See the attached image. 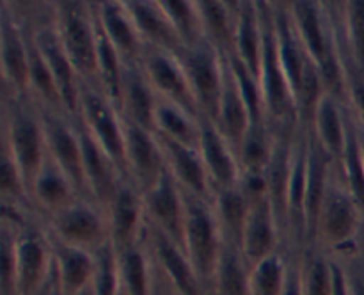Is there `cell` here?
<instances>
[{
	"label": "cell",
	"instance_id": "cell-28",
	"mask_svg": "<svg viewBox=\"0 0 364 295\" xmlns=\"http://www.w3.org/2000/svg\"><path fill=\"white\" fill-rule=\"evenodd\" d=\"M262 25H259L256 4H238L237 23H235L233 53L244 63V66L251 71L252 77H256L258 80L259 70H262Z\"/></svg>",
	"mask_w": 364,
	"mask_h": 295
},
{
	"label": "cell",
	"instance_id": "cell-26",
	"mask_svg": "<svg viewBox=\"0 0 364 295\" xmlns=\"http://www.w3.org/2000/svg\"><path fill=\"white\" fill-rule=\"evenodd\" d=\"M141 208H144V205H142V198H139L135 192L134 183H130L128 180H121L116 198L107 210L109 237L116 251L141 242L137 237Z\"/></svg>",
	"mask_w": 364,
	"mask_h": 295
},
{
	"label": "cell",
	"instance_id": "cell-12",
	"mask_svg": "<svg viewBox=\"0 0 364 295\" xmlns=\"http://www.w3.org/2000/svg\"><path fill=\"white\" fill-rule=\"evenodd\" d=\"M52 237L73 247L95 251L110 240L109 222L89 203H77L52 215Z\"/></svg>",
	"mask_w": 364,
	"mask_h": 295
},
{
	"label": "cell",
	"instance_id": "cell-10",
	"mask_svg": "<svg viewBox=\"0 0 364 295\" xmlns=\"http://www.w3.org/2000/svg\"><path fill=\"white\" fill-rule=\"evenodd\" d=\"M142 205L151 226L166 233L185 251V199L183 191L166 167L162 176L142 194Z\"/></svg>",
	"mask_w": 364,
	"mask_h": 295
},
{
	"label": "cell",
	"instance_id": "cell-24",
	"mask_svg": "<svg viewBox=\"0 0 364 295\" xmlns=\"http://www.w3.org/2000/svg\"><path fill=\"white\" fill-rule=\"evenodd\" d=\"M53 254V272L60 295H78L92 283L95 256L92 251L73 247L55 237H48Z\"/></svg>",
	"mask_w": 364,
	"mask_h": 295
},
{
	"label": "cell",
	"instance_id": "cell-33",
	"mask_svg": "<svg viewBox=\"0 0 364 295\" xmlns=\"http://www.w3.org/2000/svg\"><path fill=\"white\" fill-rule=\"evenodd\" d=\"M215 194L217 198L213 201V208H215L217 220H219L223 240L240 249L249 215L247 198L242 194L238 187L217 191Z\"/></svg>",
	"mask_w": 364,
	"mask_h": 295
},
{
	"label": "cell",
	"instance_id": "cell-2",
	"mask_svg": "<svg viewBox=\"0 0 364 295\" xmlns=\"http://www.w3.org/2000/svg\"><path fill=\"white\" fill-rule=\"evenodd\" d=\"M259 25H262V70H259V87H262L265 114H269L277 124H294L297 119V103L288 85L287 75L281 66L277 53L276 31H274L272 4L256 2Z\"/></svg>",
	"mask_w": 364,
	"mask_h": 295
},
{
	"label": "cell",
	"instance_id": "cell-16",
	"mask_svg": "<svg viewBox=\"0 0 364 295\" xmlns=\"http://www.w3.org/2000/svg\"><path fill=\"white\" fill-rule=\"evenodd\" d=\"M78 139L82 146V156H84V173L85 183H87L89 194L95 199V205L102 210H109L116 198L117 187H119V169L116 163L105 155L98 142L92 139V135L85 130L84 124L77 128Z\"/></svg>",
	"mask_w": 364,
	"mask_h": 295
},
{
	"label": "cell",
	"instance_id": "cell-46",
	"mask_svg": "<svg viewBox=\"0 0 364 295\" xmlns=\"http://www.w3.org/2000/svg\"><path fill=\"white\" fill-rule=\"evenodd\" d=\"M338 259L343 263L345 272H347L350 295H364V256L361 252H355V254Z\"/></svg>",
	"mask_w": 364,
	"mask_h": 295
},
{
	"label": "cell",
	"instance_id": "cell-45",
	"mask_svg": "<svg viewBox=\"0 0 364 295\" xmlns=\"http://www.w3.org/2000/svg\"><path fill=\"white\" fill-rule=\"evenodd\" d=\"M16 233L9 224H2V279H0V295H20L16 279V256H14Z\"/></svg>",
	"mask_w": 364,
	"mask_h": 295
},
{
	"label": "cell",
	"instance_id": "cell-14",
	"mask_svg": "<svg viewBox=\"0 0 364 295\" xmlns=\"http://www.w3.org/2000/svg\"><path fill=\"white\" fill-rule=\"evenodd\" d=\"M16 279L20 295H36L52 277L53 254L50 238L27 230L14 242Z\"/></svg>",
	"mask_w": 364,
	"mask_h": 295
},
{
	"label": "cell",
	"instance_id": "cell-43",
	"mask_svg": "<svg viewBox=\"0 0 364 295\" xmlns=\"http://www.w3.org/2000/svg\"><path fill=\"white\" fill-rule=\"evenodd\" d=\"M159 4L164 13H166V16L169 18L171 23H173V27L180 34L181 41L185 43V48L205 39L203 38L196 4L183 2V0H164V2Z\"/></svg>",
	"mask_w": 364,
	"mask_h": 295
},
{
	"label": "cell",
	"instance_id": "cell-20",
	"mask_svg": "<svg viewBox=\"0 0 364 295\" xmlns=\"http://www.w3.org/2000/svg\"><path fill=\"white\" fill-rule=\"evenodd\" d=\"M124 9L130 14L135 28H137L141 39H144V45L159 48L162 52L171 53L174 57H180L185 52V43L181 41L180 34L166 13L162 11L159 2H123Z\"/></svg>",
	"mask_w": 364,
	"mask_h": 295
},
{
	"label": "cell",
	"instance_id": "cell-40",
	"mask_svg": "<svg viewBox=\"0 0 364 295\" xmlns=\"http://www.w3.org/2000/svg\"><path fill=\"white\" fill-rule=\"evenodd\" d=\"M288 254L276 252L249 272V295H283L287 284Z\"/></svg>",
	"mask_w": 364,
	"mask_h": 295
},
{
	"label": "cell",
	"instance_id": "cell-4",
	"mask_svg": "<svg viewBox=\"0 0 364 295\" xmlns=\"http://www.w3.org/2000/svg\"><path fill=\"white\" fill-rule=\"evenodd\" d=\"M89 4L59 2L55 6V28L80 82L98 78L96 32Z\"/></svg>",
	"mask_w": 364,
	"mask_h": 295
},
{
	"label": "cell",
	"instance_id": "cell-35",
	"mask_svg": "<svg viewBox=\"0 0 364 295\" xmlns=\"http://www.w3.org/2000/svg\"><path fill=\"white\" fill-rule=\"evenodd\" d=\"M249 272L251 267L245 263L240 249L223 240L212 295H249Z\"/></svg>",
	"mask_w": 364,
	"mask_h": 295
},
{
	"label": "cell",
	"instance_id": "cell-37",
	"mask_svg": "<svg viewBox=\"0 0 364 295\" xmlns=\"http://www.w3.org/2000/svg\"><path fill=\"white\" fill-rule=\"evenodd\" d=\"M156 134L166 135L173 141L181 142L188 148L199 149L201 141V121L194 119L180 107L166 102V100H156V114H155Z\"/></svg>",
	"mask_w": 364,
	"mask_h": 295
},
{
	"label": "cell",
	"instance_id": "cell-49",
	"mask_svg": "<svg viewBox=\"0 0 364 295\" xmlns=\"http://www.w3.org/2000/svg\"><path fill=\"white\" fill-rule=\"evenodd\" d=\"M333 256V254H331ZM333 269H334V288L333 295H350V288H348V279L347 272H345V267L336 256H333Z\"/></svg>",
	"mask_w": 364,
	"mask_h": 295
},
{
	"label": "cell",
	"instance_id": "cell-39",
	"mask_svg": "<svg viewBox=\"0 0 364 295\" xmlns=\"http://www.w3.org/2000/svg\"><path fill=\"white\" fill-rule=\"evenodd\" d=\"M274 137L265 124H251L238 146V163L242 173H265L274 149Z\"/></svg>",
	"mask_w": 364,
	"mask_h": 295
},
{
	"label": "cell",
	"instance_id": "cell-17",
	"mask_svg": "<svg viewBox=\"0 0 364 295\" xmlns=\"http://www.w3.org/2000/svg\"><path fill=\"white\" fill-rule=\"evenodd\" d=\"M199 155L208 173L210 185L215 192L238 187L242 176L240 163L235 160V151L212 121H201Z\"/></svg>",
	"mask_w": 364,
	"mask_h": 295
},
{
	"label": "cell",
	"instance_id": "cell-5",
	"mask_svg": "<svg viewBox=\"0 0 364 295\" xmlns=\"http://www.w3.org/2000/svg\"><path fill=\"white\" fill-rule=\"evenodd\" d=\"M196 96L203 119L217 123L220 92H223L224 55L206 39L187 46L178 57Z\"/></svg>",
	"mask_w": 364,
	"mask_h": 295
},
{
	"label": "cell",
	"instance_id": "cell-47",
	"mask_svg": "<svg viewBox=\"0 0 364 295\" xmlns=\"http://www.w3.org/2000/svg\"><path fill=\"white\" fill-rule=\"evenodd\" d=\"M283 295H302L301 272H299V254H288L287 284Z\"/></svg>",
	"mask_w": 364,
	"mask_h": 295
},
{
	"label": "cell",
	"instance_id": "cell-23",
	"mask_svg": "<svg viewBox=\"0 0 364 295\" xmlns=\"http://www.w3.org/2000/svg\"><path fill=\"white\" fill-rule=\"evenodd\" d=\"M291 156H294V141H290L287 132L276 135L265 178L269 203L272 206L279 231H290V226H288V188H290Z\"/></svg>",
	"mask_w": 364,
	"mask_h": 295
},
{
	"label": "cell",
	"instance_id": "cell-38",
	"mask_svg": "<svg viewBox=\"0 0 364 295\" xmlns=\"http://www.w3.org/2000/svg\"><path fill=\"white\" fill-rule=\"evenodd\" d=\"M345 121H347V142H345L341 169H343L345 187L364 217V166L361 159V144H359V130L355 128L350 114H345Z\"/></svg>",
	"mask_w": 364,
	"mask_h": 295
},
{
	"label": "cell",
	"instance_id": "cell-48",
	"mask_svg": "<svg viewBox=\"0 0 364 295\" xmlns=\"http://www.w3.org/2000/svg\"><path fill=\"white\" fill-rule=\"evenodd\" d=\"M151 259V258H149ZM149 295H181L169 279L151 262V291Z\"/></svg>",
	"mask_w": 364,
	"mask_h": 295
},
{
	"label": "cell",
	"instance_id": "cell-1",
	"mask_svg": "<svg viewBox=\"0 0 364 295\" xmlns=\"http://www.w3.org/2000/svg\"><path fill=\"white\" fill-rule=\"evenodd\" d=\"M183 191V188H181ZM185 199V254L196 274L212 294L219 256L223 251V233L212 201L183 191Z\"/></svg>",
	"mask_w": 364,
	"mask_h": 295
},
{
	"label": "cell",
	"instance_id": "cell-21",
	"mask_svg": "<svg viewBox=\"0 0 364 295\" xmlns=\"http://www.w3.org/2000/svg\"><path fill=\"white\" fill-rule=\"evenodd\" d=\"M277 233H279V227H277L269 199L249 203L247 224H245L240 247L242 256L249 267L258 265L269 256L279 252L277 251V242H279Z\"/></svg>",
	"mask_w": 364,
	"mask_h": 295
},
{
	"label": "cell",
	"instance_id": "cell-8",
	"mask_svg": "<svg viewBox=\"0 0 364 295\" xmlns=\"http://www.w3.org/2000/svg\"><path fill=\"white\" fill-rule=\"evenodd\" d=\"M141 63L146 80L149 82L153 91L160 95V98L180 107L194 119L203 121L201 110L178 57L149 46V52L142 53Z\"/></svg>",
	"mask_w": 364,
	"mask_h": 295
},
{
	"label": "cell",
	"instance_id": "cell-54",
	"mask_svg": "<svg viewBox=\"0 0 364 295\" xmlns=\"http://www.w3.org/2000/svg\"><path fill=\"white\" fill-rule=\"evenodd\" d=\"M59 295H60V294H59Z\"/></svg>",
	"mask_w": 364,
	"mask_h": 295
},
{
	"label": "cell",
	"instance_id": "cell-29",
	"mask_svg": "<svg viewBox=\"0 0 364 295\" xmlns=\"http://www.w3.org/2000/svg\"><path fill=\"white\" fill-rule=\"evenodd\" d=\"M311 130L320 144L326 148L331 159L341 166L345 155V142H347V121L345 114L340 112L338 100L323 92L313 114Z\"/></svg>",
	"mask_w": 364,
	"mask_h": 295
},
{
	"label": "cell",
	"instance_id": "cell-41",
	"mask_svg": "<svg viewBox=\"0 0 364 295\" xmlns=\"http://www.w3.org/2000/svg\"><path fill=\"white\" fill-rule=\"evenodd\" d=\"M95 256V276L92 290L96 295H117L121 290L119 269H117V252L112 242H105L92 251Z\"/></svg>",
	"mask_w": 364,
	"mask_h": 295
},
{
	"label": "cell",
	"instance_id": "cell-36",
	"mask_svg": "<svg viewBox=\"0 0 364 295\" xmlns=\"http://www.w3.org/2000/svg\"><path fill=\"white\" fill-rule=\"evenodd\" d=\"M117 252L121 288L128 295H149L151 291V259L141 242Z\"/></svg>",
	"mask_w": 364,
	"mask_h": 295
},
{
	"label": "cell",
	"instance_id": "cell-44",
	"mask_svg": "<svg viewBox=\"0 0 364 295\" xmlns=\"http://www.w3.org/2000/svg\"><path fill=\"white\" fill-rule=\"evenodd\" d=\"M0 191H2L4 203L9 201V206L18 208L21 201H25V194H27V188H25L23 180H21V174L18 171L16 163H14L13 156H11L9 149L2 144V173H0Z\"/></svg>",
	"mask_w": 364,
	"mask_h": 295
},
{
	"label": "cell",
	"instance_id": "cell-11",
	"mask_svg": "<svg viewBox=\"0 0 364 295\" xmlns=\"http://www.w3.org/2000/svg\"><path fill=\"white\" fill-rule=\"evenodd\" d=\"M32 39L55 80L63 98L64 112L71 117H80V78L60 43L55 25L39 27L32 32Z\"/></svg>",
	"mask_w": 364,
	"mask_h": 295
},
{
	"label": "cell",
	"instance_id": "cell-7",
	"mask_svg": "<svg viewBox=\"0 0 364 295\" xmlns=\"http://www.w3.org/2000/svg\"><path fill=\"white\" fill-rule=\"evenodd\" d=\"M80 123L92 135L105 155L116 163L121 174L127 173V141L123 119L117 117L116 107L105 95L80 82Z\"/></svg>",
	"mask_w": 364,
	"mask_h": 295
},
{
	"label": "cell",
	"instance_id": "cell-42",
	"mask_svg": "<svg viewBox=\"0 0 364 295\" xmlns=\"http://www.w3.org/2000/svg\"><path fill=\"white\" fill-rule=\"evenodd\" d=\"M345 25H347L345 34L350 52L352 77H359L364 82V0L347 4Z\"/></svg>",
	"mask_w": 364,
	"mask_h": 295
},
{
	"label": "cell",
	"instance_id": "cell-3",
	"mask_svg": "<svg viewBox=\"0 0 364 295\" xmlns=\"http://www.w3.org/2000/svg\"><path fill=\"white\" fill-rule=\"evenodd\" d=\"M2 144L9 149L14 163L21 174L25 188L31 194L36 178L41 173L46 162V142L43 132L41 116H34L20 102H11V109H6V128Z\"/></svg>",
	"mask_w": 364,
	"mask_h": 295
},
{
	"label": "cell",
	"instance_id": "cell-15",
	"mask_svg": "<svg viewBox=\"0 0 364 295\" xmlns=\"http://www.w3.org/2000/svg\"><path fill=\"white\" fill-rule=\"evenodd\" d=\"M127 141V173L134 178L141 194L153 187L166 171V159L156 135L123 119Z\"/></svg>",
	"mask_w": 364,
	"mask_h": 295
},
{
	"label": "cell",
	"instance_id": "cell-53",
	"mask_svg": "<svg viewBox=\"0 0 364 295\" xmlns=\"http://www.w3.org/2000/svg\"><path fill=\"white\" fill-rule=\"evenodd\" d=\"M359 252L364 256V237L361 238V247H359Z\"/></svg>",
	"mask_w": 364,
	"mask_h": 295
},
{
	"label": "cell",
	"instance_id": "cell-19",
	"mask_svg": "<svg viewBox=\"0 0 364 295\" xmlns=\"http://www.w3.org/2000/svg\"><path fill=\"white\" fill-rule=\"evenodd\" d=\"M155 135L160 148H162L167 169L178 181V185L188 194L212 199L210 198L212 185H210L208 173H206L201 155H199V149L188 148V146L173 141L166 135Z\"/></svg>",
	"mask_w": 364,
	"mask_h": 295
},
{
	"label": "cell",
	"instance_id": "cell-51",
	"mask_svg": "<svg viewBox=\"0 0 364 295\" xmlns=\"http://www.w3.org/2000/svg\"><path fill=\"white\" fill-rule=\"evenodd\" d=\"M359 144H361V159L364 166V132H359Z\"/></svg>",
	"mask_w": 364,
	"mask_h": 295
},
{
	"label": "cell",
	"instance_id": "cell-22",
	"mask_svg": "<svg viewBox=\"0 0 364 295\" xmlns=\"http://www.w3.org/2000/svg\"><path fill=\"white\" fill-rule=\"evenodd\" d=\"M223 92H220L219 116H217L215 127L224 135L231 149L237 151L247 130L251 128L252 121L247 103H245L244 96H242L237 78H235L233 70L230 66V60H228L226 53H223Z\"/></svg>",
	"mask_w": 364,
	"mask_h": 295
},
{
	"label": "cell",
	"instance_id": "cell-31",
	"mask_svg": "<svg viewBox=\"0 0 364 295\" xmlns=\"http://www.w3.org/2000/svg\"><path fill=\"white\" fill-rule=\"evenodd\" d=\"M31 194L34 195L41 208L50 212V215H55V213L63 212L64 208L73 205L77 191H75L73 183L66 178V174L46 156L45 166L32 185Z\"/></svg>",
	"mask_w": 364,
	"mask_h": 295
},
{
	"label": "cell",
	"instance_id": "cell-6",
	"mask_svg": "<svg viewBox=\"0 0 364 295\" xmlns=\"http://www.w3.org/2000/svg\"><path fill=\"white\" fill-rule=\"evenodd\" d=\"M359 217H361V212L352 195L348 194L347 187L343 188L336 183H329L322 210H320L315 245H320L326 251L333 249V256L336 258L347 256V247L359 252L355 249V238H358L359 224H361Z\"/></svg>",
	"mask_w": 364,
	"mask_h": 295
},
{
	"label": "cell",
	"instance_id": "cell-30",
	"mask_svg": "<svg viewBox=\"0 0 364 295\" xmlns=\"http://www.w3.org/2000/svg\"><path fill=\"white\" fill-rule=\"evenodd\" d=\"M155 95L156 92L153 91L146 77H141L134 70H127L123 78V100H121L119 109L123 110V119L156 134Z\"/></svg>",
	"mask_w": 364,
	"mask_h": 295
},
{
	"label": "cell",
	"instance_id": "cell-34",
	"mask_svg": "<svg viewBox=\"0 0 364 295\" xmlns=\"http://www.w3.org/2000/svg\"><path fill=\"white\" fill-rule=\"evenodd\" d=\"M302 295H333V256L320 245L302 249L299 254Z\"/></svg>",
	"mask_w": 364,
	"mask_h": 295
},
{
	"label": "cell",
	"instance_id": "cell-9",
	"mask_svg": "<svg viewBox=\"0 0 364 295\" xmlns=\"http://www.w3.org/2000/svg\"><path fill=\"white\" fill-rule=\"evenodd\" d=\"M39 116H41L43 132H45L48 159L66 174L68 180L73 183L77 194L82 195L85 192L89 194L84 173V156H82L77 128L73 124L70 127L63 114L53 112L50 109L41 110Z\"/></svg>",
	"mask_w": 364,
	"mask_h": 295
},
{
	"label": "cell",
	"instance_id": "cell-27",
	"mask_svg": "<svg viewBox=\"0 0 364 295\" xmlns=\"http://www.w3.org/2000/svg\"><path fill=\"white\" fill-rule=\"evenodd\" d=\"M0 50H2L4 78L9 82L13 91L23 95L27 89H31L27 39L20 32L16 21L11 20L6 9L2 11V25H0Z\"/></svg>",
	"mask_w": 364,
	"mask_h": 295
},
{
	"label": "cell",
	"instance_id": "cell-13",
	"mask_svg": "<svg viewBox=\"0 0 364 295\" xmlns=\"http://www.w3.org/2000/svg\"><path fill=\"white\" fill-rule=\"evenodd\" d=\"M144 245L156 269L173 283V286L181 295H212L196 274L183 249L178 247L159 227L151 226Z\"/></svg>",
	"mask_w": 364,
	"mask_h": 295
},
{
	"label": "cell",
	"instance_id": "cell-50",
	"mask_svg": "<svg viewBox=\"0 0 364 295\" xmlns=\"http://www.w3.org/2000/svg\"><path fill=\"white\" fill-rule=\"evenodd\" d=\"M36 295H59V288H57V281H55V272L52 274V277L48 279V283L41 288Z\"/></svg>",
	"mask_w": 364,
	"mask_h": 295
},
{
	"label": "cell",
	"instance_id": "cell-32",
	"mask_svg": "<svg viewBox=\"0 0 364 295\" xmlns=\"http://www.w3.org/2000/svg\"><path fill=\"white\" fill-rule=\"evenodd\" d=\"M226 7L228 4L217 2V0L196 2L203 38L212 43L220 53H233L237 13L235 16H231V11Z\"/></svg>",
	"mask_w": 364,
	"mask_h": 295
},
{
	"label": "cell",
	"instance_id": "cell-18",
	"mask_svg": "<svg viewBox=\"0 0 364 295\" xmlns=\"http://www.w3.org/2000/svg\"><path fill=\"white\" fill-rule=\"evenodd\" d=\"M334 160L326 151L313 130L308 132V171H306V247L316 242L318 217L329 185V166ZM304 247V249H306Z\"/></svg>",
	"mask_w": 364,
	"mask_h": 295
},
{
	"label": "cell",
	"instance_id": "cell-25",
	"mask_svg": "<svg viewBox=\"0 0 364 295\" xmlns=\"http://www.w3.org/2000/svg\"><path fill=\"white\" fill-rule=\"evenodd\" d=\"M95 14L102 25L103 32L110 39L121 60L134 66L144 53V45L132 21L130 14L124 9L123 2H100L95 4Z\"/></svg>",
	"mask_w": 364,
	"mask_h": 295
},
{
	"label": "cell",
	"instance_id": "cell-52",
	"mask_svg": "<svg viewBox=\"0 0 364 295\" xmlns=\"http://www.w3.org/2000/svg\"><path fill=\"white\" fill-rule=\"evenodd\" d=\"M78 295H96V294H95V290H92L91 284H89V286L85 288V290H82L80 294H78Z\"/></svg>",
	"mask_w": 364,
	"mask_h": 295
}]
</instances>
